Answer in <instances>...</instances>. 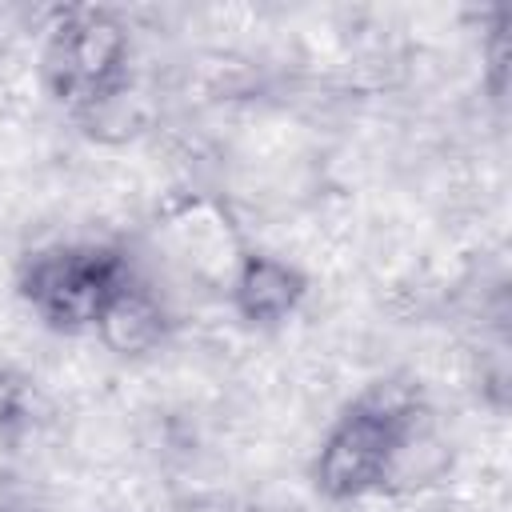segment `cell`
Wrapping results in <instances>:
<instances>
[{
  "label": "cell",
  "instance_id": "1",
  "mask_svg": "<svg viewBox=\"0 0 512 512\" xmlns=\"http://www.w3.org/2000/svg\"><path fill=\"white\" fill-rule=\"evenodd\" d=\"M424 444V416L416 396L400 388H368L320 436L312 456V484L332 504L380 496L404 480L416 448Z\"/></svg>",
  "mask_w": 512,
  "mask_h": 512
},
{
  "label": "cell",
  "instance_id": "2",
  "mask_svg": "<svg viewBox=\"0 0 512 512\" xmlns=\"http://www.w3.org/2000/svg\"><path fill=\"white\" fill-rule=\"evenodd\" d=\"M136 276V256L116 240H52L20 260L16 296L44 328L84 336L100 328Z\"/></svg>",
  "mask_w": 512,
  "mask_h": 512
},
{
  "label": "cell",
  "instance_id": "3",
  "mask_svg": "<svg viewBox=\"0 0 512 512\" xmlns=\"http://www.w3.org/2000/svg\"><path fill=\"white\" fill-rule=\"evenodd\" d=\"M40 84L72 116L112 112L132 88V32L116 8H56L40 44Z\"/></svg>",
  "mask_w": 512,
  "mask_h": 512
},
{
  "label": "cell",
  "instance_id": "4",
  "mask_svg": "<svg viewBox=\"0 0 512 512\" xmlns=\"http://www.w3.org/2000/svg\"><path fill=\"white\" fill-rule=\"evenodd\" d=\"M224 296H228V308L236 312V320H244L248 328L272 332V328L288 324L300 312V304L308 300V276L288 256L244 248L224 280Z\"/></svg>",
  "mask_w": 512,
  "mask_h": 512
},
{
  "label": "cell",
  "instance_id": "5",
  "mask_svg": "<svg viewBox=\"0 0 512 512\" xmlns=\"http://www.w3.org/2000/svg\"><path fill=\"white\" fill-rule=\"evenodd\" d=\"M172 332V312L168 300L160 296V288L140 272L124 296L108 308V316L100 320V328L92 336H100V344L116 356H148L156 352Z\"/></svg>",
  "mask_w": 512,
  "mask_h": 512
},
{
  "label": "cell",
  "instance_id": "6",
  "mask_svg": "<svg viewBox=\"0 0 512 512\" xmlns=\"http://www.w3.org/2000/svg\"><path fill=\"white\" fill-rule=\"evenodd\" d=\"M32 380L12 364H0V436H12L32 424Z\"/></svg>",
  "mask_w": 512,
  "mask_h": 512
}]
</instances>
